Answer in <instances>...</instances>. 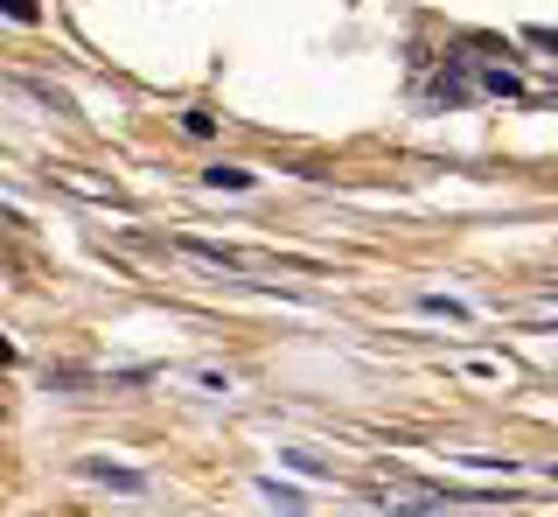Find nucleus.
I'll return each instance as SVG.
<instances>
[{"mask_svg": "<svg viewBox=\"0 0 558 517\" xmlns=\"http://www.w3.org/2000/svg\"><path fill=\"white\" fill-rule=\"evenodd\" d=\"M182 133H196V141H209V133H217V119H209V112H189V119H182Z\"/></svg>", "mask_w": 558, "mask_h": 517, "instance_id": "obj_11", "label": "nucleus"}, {"mask_svg": "<svg viewBox=\"0 0 558 517\" xmlns=\"http://www.w3.org/2000/svg\"><path fill=\"white\" fill-rule=\"evenodd\" d=\"M0 14H8V22H22V28L43 22V8H35V0H0Z\"/></svg>", "mask_w": 558, "mask_h": 517, "instance_id": "obj_8", "label": "nucleus"}, {"mask_svg": "<svg viewBox=\"0 0 558 517\" xmlns=\"http://www.w3.org/2000/svg\"><path fill=\"white\" fill-rule=\"evenodd\" d=\"M371 504H377V510H398V517H418V510H440V504H475V496L440 490V482H418V476H405V469H391V476L371 482Z\"/></svg>", "mask_w": 558, "mask_h": 517, "instance_id": "obj_1", "label": "nucleus"}, {"mask_svg": "<svg viewBox=\"0 0 558 517\" xmlns=\"http://www.w3.org/2000/svg\"><path fill=\"white\" fill-rule=\"evenodd\" d=\"M475 84H482V92H496V98H523V77L517 71H482Z\"/></svg>", "mask_w": 558, "mask_h": 517, "instance_id": "obj_5", "label": "nucleus"}, {"mask_svg": "<svg viewBox=\"0 0 558 517\" xmlns=\"http://www.w3.org/2000/svg\"><path fill=\"white\" fill-rule=\"evenodd\" d=\"M174 252L203 258V266H217V273H244V266H272V258H258V252H238V245H209V238H174Z\"/></svg>", "mask_w": 558, "mask_h": 517, "instance_id": "obj_2", "label": "nucleus"}, {"mask_svg": "<svg viewBox=\"0 0 558 517\" xmlns=\"http://www.w3.org/2000/svg\"><path fill=\"white\" fill-rule=\"evenodd\" d=\"M418 308H426V315H447V322H461L468 308L461 301H447V294H418Z\"/></svg>", "mask_w": 558, "mask_h": 517, "instance_id": "obj_9", "label": "nucleus"}, {"mask_svg": "<svg viewBox=\"0 0 558 517\" xmlns=\"http://www.w3.org/2000/svg\"><path fill=\"white\" fill-rule=\"evenodd\" d=\"M77 476H84V482H112V490H126V496L147 490V476H140V469H119V461H98V455H84Z\"/></svg>", "mask_w": 558, "mask_h": 517, "instance_id": "obj_3", "label": "nucleus"}, {"mask_svg": "<svg viewBox=\"0 0 558 517\" xmlns=\"http://www.w3.org/2000/svg\"><path fill=\"white\" fill-rule=\"evenodd\" d=\"M287 461H293V469H307V476H322V469H328V461H322V455H307V447H287Z\"/></svg>", "mask_w": 558, "mask_h": 517, "instance_id": "obj_10", "label": "nucleus"}, {"mask_svg": "<svg viewBox=\"0 0 558 517\" xmlns=\"http://www.w3.org/2000/svg\"><path fill=\"white\" fill-rule=\"evenodd\" d=\"M468 98V77H461V63H447L440 77H433V106H461Z\"/></svg>", "mask_w": 558, "mask_h": 517, "instance_id": "obj_4", "label": "nucleus"}, {"mask_svg": "<svg viewBox=\"0 0 558 517\" xmlns=\"http://www.w3.org/2000/svg\"><path fill=\"white\" fill-rule=\"evenodd\" d=\"M258 490H266V496H272L279 510H301V504H307V496L293 490V482H279V476H266V482H258Z\"/></svg>", "mask_w": 558, "mask_h": 517, "instance_id": "obj_7", "label": "nucleus"}, {"mask_svg": "<svg viewBox=\"0 0 558 517\" xmlns=\"http://www.w3.org/2000/svg\"><path fill=\"white\" fill-rule=\"evenodd\" d=\"M0 364H14V342L8 336H0Z\"/></svg>", "mask_w": 558, "mask_h": 517, "instance_id": "obj_12", "label": "nucleus"}, {"mask_svg": "<svg viewBox=\"0 0 558 517\" xmlns=\"http://www.w3.org/2000/svg\"><path fill=\"white\" fill-rule=\"evenodd\" d=\"M203 182L209 189H252V168H223L217 161V168H203Z\"/></svg>", "mask_w": 558, "mask_h": 517, "instance_id": "obj_6", "label": "nucleus"}]
</instances>
